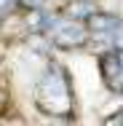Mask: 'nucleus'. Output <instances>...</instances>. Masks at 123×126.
<instances>
[{
    "instance_id": "nucleus-3",
    "label": "nucleus",
    "mask_w": 123,
    "mask_h": 126,
    "mask_svg": "<svg viewBox=\"0 0 123 126\" xmlns=\"http://www.w3.org/2000/svg\"><path fill=\"white\" fill-rule=\"evenodd\" d=\"M118 22H121V19H115L112 14H96V11H94V14L88 16L91 30H94V32H99V35H110V32L115 30V24H118Z\"/></svg>"
},
{
    "instance_id": "nucleus-2",
    "label": "nucleus",
    "mask_w": 123,
    "mask_h": 126,
    "mask_svg": "<svg viewBox=\"0 0 123 126\" xmlns=\"http://www.w3.org/2000/svg\"><path fill=\"white\" fill-rule=\"evenodd\" d=\"M48 32H51V38H54V43H56V46H64V48L80 46V43L86 40V32L78 24H62V22H56V19L51 22Z\"/></svg>"
},
{
    "instance_id": "nucleus-1",
    "label": "nucleus",
    "mask_w": 123,
    "mask_h": 126,
    "mask_svg": "<svg viewBox=\"0 0 123 126\" xmlns=\"http://www.w3.org/2000/svg\"><path fill=\"white\" fill-rule=\"evenodd\" d=\"M99 70L110 91H123V48H112L99 56Z\"/></svg>"
},
{
    "instance_id": "nucleus-4",
    "label": "nucleus",
    "mask_w": 123,
    "mask_h": 126,
    "mask_svg": "<svg viewBox=\"0 0 123 126\" xmlns=\"http://www.w3.org/2000/svg\"><path fill=\"white\" fill-rule=\"evenodd\" d=\"M91 14H94V3L91 0H72L67 5V16H72V19H88Z\"/></svg>"
},
{
    "instance_id": "nucleus-5",
    "label": "nucleus",
    "mask_w": 123,
    "mask_h": 126,
    "mask_svg": "<svg viewBox=\"0 0 123 126\" xmlns=\"http://www.w3.org/2000/svg\"><path fill=\"white\" fill-rule=\"evenodd\" d=\"M110 35H112V43H115V48H123V22H118V24H115V30H112Z\"/></svg>"
}]
</instances>
